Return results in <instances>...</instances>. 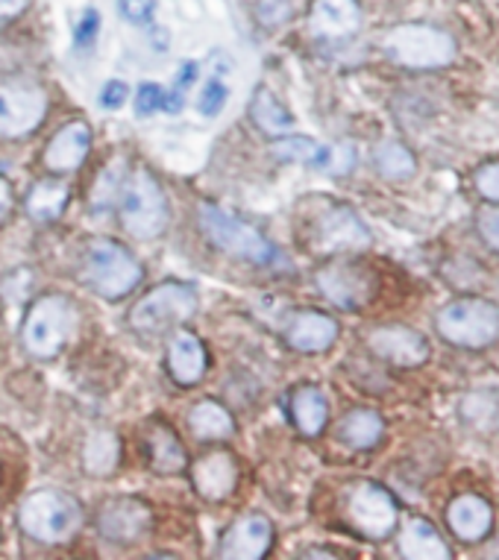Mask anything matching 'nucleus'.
Here are the masks:
<instances>
[{"label":"nucleus","mask_w":499,"mask_h":560,"mask_svg":"<svg viewBox=\"0 0 499 560\" xmlns=\"http://www.w3.org/2000/svg\"><path fill=\"white\" fill-rule=\"evenodd\" d=\"M438 338L455 349H488L499 340V303L462 294L434 314Z\"/></svg>","instance_id":"nucleus-1"},{"label":"nucleus","mask_w":499,"mask_h":560,"mask_svg":"<svg viewBox=\"0 0 499 560\" xmlns=\"http://www.w3.org/2000/svg\"><path fill=\"white\" fill-rule=\"evenodd\" d=\"M382 50L408 71H441L459 56L455 38L434 24H397L382 36Z\"/></svg>","instance_id":"nucleus-2"},{"label":"nucleus","mask_w":499,"mask_h":560,"mask_svg":"<svg viewBox=\"0 0 499 560\" xmlns=\"http://www.w3.org/2000/svg\"><path fill=\"white\" fill-rule=\"evenodd\" d=\"M83 525V511L62 490H36L21 505V528L38 542H66Z\"/></svg>","instance_id":"nucleus-3"},{"label":"nucleus","mask_w":499,"mask_h":560,"mask_svg":"<svg viewBox=\"0 0 499 560\" xmlns=\"http://www.w3.org/2000/svg\"><path fill=\"white\" fill-rule=\"evenodd\" d=\"M200 226H204L206 238L212 241L214 247L227 249L232 256L247 258L253 265L282 261L279 249L256 226L239 221L235 214H230L221 206H214V202H204L200 206Z\"/></svg>","instance_id":"nucleus-4"},{"label":"nucleus","mask_w":499,"mask_h":560,"mask_svg":"<svg viewBox=\"0 0 499 560\" xmlns=\"http://www.w3.org/2000/svg\"><path fill=\"white\" fill-rule=\"evenodd\" d=\"M77 329V305L62 294H47L33 303L24 320V347L36 359H54Z\"/></svg>","instance_id":"nucleus-5"},{"label":"nucleus","mask_w":499,"mask_h":560,"mask_svg":"<svg viewBox=\"0 0 499 560\" xmlns=\"http://www.w3.org/2000/svg\"><path fill=\"white\" fill-rule=\"evenodd\" d=\"M120 223L132 238H159L167 230V200L150 171H136L120 194Z\"/></svg>","instance_id":"nucleus-6"},{"label":"nucleus","mask_w":499,"mask_h":560,"mask_svg":"<svg viewBox=\"0 0 499 560\" xmlns=\"http://www.w3.org/2000/svg\"><path fill=\"white\" fill-rule=\"evenodd\" d=\"M83 279L85 285L106 300H120L136 291L141 282V267L130 256V249L112 241H94L92 247L85 249Z\"/></svg>","instance_id":"nucleus-7"},{"label":"nucleus","mask_w":499,"mask_h":560,"mask_svg":"<svg viewBox=\"0 0 499 560\" xmlns=\"http://www.w3.org/2000/svg\"><path fill=\"white\" fill-rule=\"evenodd\" d=\"M197 312V294L183 282H165L132 305L130 326L141 335H162Z\"/></svg>","instance_id":"nucleus-8"},{"label":"nucleus","mask_w":499,"mask_h":560,"mask_svg":"<svg viewBox=\"0 0 499 560\" xmlns=\"http://www.w3.org/2000/svg\"><path fill=\"white\" fill-rule=\"evenodd\" d=\"M347 516L361 537L380 542L397 532L399 505L376 481H356L347 493Z\"/></svg>","instance_id":"nucleus-9"},{"label":"nucleus","mask_w":499,"mask_h":560,"mask_svg":"<svg viewBox=\"0 0 499 560\" xmlns=\"http://www.w3.org/2000/svg\"><path fill=\"white\" fill-rule=\"evenodd\" d=\"M317 291L333 305L344 312H361L373 303V296L380 291V279L368 265L359 261H329L317 270L315 276Z\"/></svg>","instance_id":"nucleus-10"},{"label":"nucleus","mask_w":499,"mask_h":560,"mask_svg":"<svg viewBox=\"0 0 499 560\" xmlns=\"http://www.w3.org/2000/svg\"><path fill=\"white\" fill-rule=\"evenodd\" d=\"M373 244L370 230L359 214L344 202H329L312 223V247L317 253H361Z\"/></svg>","instance_id":"nucleus-11"},{"label":"nucleus","mask_w":499,"mask_h":560,"mask_svg":"<svg viewBox=\"0 0 499 560\" xmlns=\"http://www.w3.org/2000/svg\"><path fill=\"white\" fill-rule=\"evenodd\" d=\"M364 343L376 359L399 370L423 368L426 361L432 359V347L423 331L403 326V323H385V326L370 329Z\"/></svg>","instance_id":"nucleus-12"},{"label":"nucleus","mask_w":499,"mask_h":560,"mask_svg":"<svg viewBox=\"0 0 499 560\" xmlns=\"http://www.w3.org/2000/svg\"><path fill=\"white\" fill-rule=\"evenodd\" d=\"M47 112L45 92L33 83L0 85V136H27Z\"/></svg>","instance_id":"nucleus-13"},{"label":"nucleus","mask_w":499,"mask_h":560,"mask_svg":"<svg viewBox=\"0 0 499 560\" xmlns=\"http://www.w3.org/2000/svg\"><path fill=\"white\" fill-rule=\"evenodd\" d=\"M446 528L453 532V537L464 546H476L485 542L494 532V505L479 493H462V497L450 499V505L444 511Z\"/></svg>","instance_id":"nucleus-14"},{"label":"nucleus","mask_w":499,"mask_h":560,"mask_svg":"<svg viewBox=\"0 0 499 560\" xmlns=\"http://www.w3.org/2000/svg\"><path fill=\"white\" fill-rule=\"evenodd\" d=\"M103 537L115 542H136L150 528V508L139 499L120 497L106 502L97 516Z\"/></svg>","instance_id":"nucleus-15"},{"label":"nucleus","mask_w":499,"mask_h":560,"mask_svg":"<svg viewBox=\"0 0 499 560\" xmlns=\"http://www.w3.org/2000/svg\"><path fill=\"white\" fill-rule=\"evenodd\" d=\"M270 542H274V525H270V520L262 514H253L239 520L227 532L221 555L230 560H259L268 555Z\"/></svg>","instance_id":"nucleus-16"},{"label":"nucleus","mask_w":499,"mask_h":560,"mask_svg":"<svg viewBox=\"0 0 499 560\" xmlns=\"http://www.w3.org/2000/svg\"><path fill=\"white\" fill-rule=\"evenodd\" d=\"M89 148H92V129H89V124L71 120V124H66L50 138V144L45 150V165L54 174H71V171L83 165V159L89 156Z\"/></svg>","instance_id":"nucleus-17"},{"label":"nucleus","mask_w":499,"mask_h":560,"mask_svg":"<svg viewBox=\"0 0 499 560\" xmlns=\"http://www.w3.org/2000/svg\"><path fill=\"white\" fill-rule=\"evenodd\" d=\"M286 338L297 352H326L338 340V320L324 312H297L288 323Z\"/></svg>","instance_id":"nucleus-18"},{"label":"nucleus","mask_w":499,"mask_h":560,"mask_svg":"<svg viewBox=\"0 0 499 560\" xmlns=\"http://www.w3.org/2000/svg\"><path fill=\"white\" fill-rule=\"evenodd\" d=\"M397 549L408 560H450L453 549L444 540V534L438 532L423 516H411L399 532Z\"/></svg>","instance_id":"nucleus-19"},{"label":"nucleus","mask_w":499,"mask_h":560,"mask_svg":"<svg viewBox=\"0 0 499 560\" xmlns=\"http://www.w3.org/2000/svg\"><path fill=\"white\" fill-rule=\"evenodd\" d=\"M192 476H195V487L197 493L204 499H227L239 485V467H235V460L227 455V452H209L204 458L197 460L195 469H192Z\"/></svg>","instance_id":"nucleus-20"},{"label":"nucleus","mask_w":499,"mask_h":560,"mask_svg":"<svg viewBox=\"0 0 499 560\" xmlns=\"http://www.w3.org/2000/svg\"><path fill=\"white\" fill-rule=\"evenodd\" d=\"M361 27L359 0H315L312 30L324 38H347Z\"/></svg>","instance_id":"nucleus-21"},{"label":"nucleus","mask_w":499,"mask_h":560,"mask_svg":"<svg viewBox=\"0 0 499 560\" xmlns=\"http://www.w3.org/2000/svg\"><path fill=\"white\" fill-rule=\"evenodd\" d=\"M167 370L179 385H197L206 373V347L204 340L192 335V331H179L171 340V352H167Z\"/></svg>","instance_id":"nucleus-22"},{"label":"nucleus","mask_w":499,"mask_h":560,"mask_svg":"<svg viewBox=\"0 0 499 560\" xmlns=\"http://www.w3.org/2000/svg\"><path fill=\"white\" fill-rule=\"evenodd\" d=\"M291 417H294V425L300 429V434L317 438L324 432L326 420H329V402H326L324 390L315 385L297 387L294 396H291Z\"/></svg>","instance_id":"nucleus-23"},{"label":"nucleus","mask_w":499,"mask_h":560,"mask_svg":"<svg viewBox=\"0 0 499 560\" xmlns=\"http://www.w3.org/2000/svg\"><path fill=\"white\" fill-rule=\"evenodd\" d=\"M338 438L350 450H373L385 438V420L370 408H356L338 423Z\"/></svg>","instance_id":"nucleus-24"},{"label":"nucleus","mask_w":499,"mask_h":560,"mask_svg":"<svg viewBox=\"0 0 499 560\" xmlns=\"http://www.w3.org/2000/svg\"><path fill=\"white\" fill-rule=\"evenodd\" d=\"M373 167L388 183H408L417 174V156L403 141H382L373 150Z\"/></svg>","instance_id":"nucleus-25"},{"label":"nucleus","mask_w":499,"mask_h":560,"mask_svg":"<svg viewBox=\"0 0 499 560\" xmlns=\"http://www.w3.org/2000/svg\"><path fill=\"white\" fill-rule=\"evenodd\" d=\"M279 159L286 162H300V165L321 167V171H329V162H333V148L329 144H321L315 138L309 136H286L279 138L274 144Z\"/></svg>","instance_id":"nucleus-26"},{"label":"nucleus","mask_w":499,"mask_h":560,"mask_svg":"<svg viewBox=\"0 0 499 560\" xmlns=\"http://www.w3.org/2000/svg\"><path fill=\"white\" fill-rule=\"evenodd\" d=\"M68 202V185L59 179H38L27 197V212L33 221H56Z\"/></svg>","instance_id":"nucleus-27"},{"label":"nucleus","mask_w":499,"mask_h":560,"mask_svg":"<svg viewBox=\"0 0 499 560\" xmlns=\"http://www.w3.org/2000/svg\"><path fill=\"white\" fill-rule=\"evenodd\" d=\"M188 423H192V432L197 438H204V441H221V438H230L235 432L230 411L223 405L212 402V399L197 402L192 413H188Z\"/></svg>","instance_id":"nucleus-28"},{"label":"nucleus","mask_w":499,"mask_h":560,"mask_svg":"<svg viewBox=\"0 0 499 560\" xmlns=\"http://www.w3.org/2000/svg\"><path fill=\"white\" fill-rule=\"evenodd\" d=\"M250 115L256 120V127L270 132V136H282L288 129L294 127V115L274 97L270 89H259L253 103H250Z\"/></svg>","instance_id":"nucleus-29"},{"label":"nucleus","mask_w":499,"mask_h":560,"mask_svg":"<svg viewBox=\"0 0 499 560\" xmlns=\"http://www.w3.org/2000/svg\"><path fill=\"white\" fill-rule=\"evenodd\" d=\"M83 460L92 476H109L120 460V441L112 432H94L85 443Z\"/></svg>","instance_id":"nucleus-30"},{"label":"nucleus","mask_w":499,"mask_h":560,"mask_svg":"<svg viewBox=\"0 0 499 560\" xmlns=\"http://www.w3.org/2000/svg\"><path fill=\"white\" fill-rule=\"evenodd\" d=\"M150 455L159 472H179L185 467V450L179 438L165 425H156L150 432Z\"/></svg>","instance_id":"nucleus-31"},{"label":"nucleus","mask_w":499,"mask_h":560,"mask_svg":"<svg viewBox=\"0 0 499 560\" xmlns=\"http://www.w3.org/2000/svg\"><path fill=\"white\" fill-rule=\"evenodd\" d=\"M124 185H127V162L120 156H115L109 165L103 167L101 176L94 179L92 188V206L94 209H109L120 200L124 194Z\"/></svg>","instance_id":"nucleus-32"},{"label":"nucleus","mask_w":499,"mask_h":560,"mask_svg":"<svg viewBox=\"0 0 499 560\" xmlns=\"http://www.w3.org/2000/svg\"><path fill=\"white\" fill-rule=\"evenodd\" d=\"M473 191L479 194L485 202H499V159L481 162L471 176Z\"/></svg>","instance_id":"nucleus-33"},{"label":"nucleus","mask_w":499,"mask_h":560,"mask_svg":"<svg viewBox=\"0 0 499 560\" xmlns=\"http://www.w3.org/2000/svg\"><path fill=\"white\" fill-rule=\"evenodd\" d=\"M476 235L490 253L499 256V202H485L476 212Z\"/></svg>","instance_id":"nucleus-34"},{"label":"nucleus","mask_w":499,"mask_h":560,"mask_svg":"<svg viewBox=\"0 0 499 560\" xmlns=\"http://www.w3.org/2000/svg\"><path fill=\"white\" fill-rule=\"evenodd\" d=\"M227 97H230V89L223 85L221 77H212V80L204 85L200 97H197V109L204 112L206 118H214V115H221V109L227 106Z\"/></svg>","instance_id":"nucleus-35"},{"label":"nucleus","mask_w":499,"mask_h":560,"mask_svg":"<svg viewBox=\"0 0 499 560\" xmlns=\"http://www.w3.org/2000/svg\"><path fill=\"white\" fill-rule=\"evenodd\" d=\"M97 33H101V15L92 10L83 12V19H80V24L74 27V45L85 54V50L97 42Z\"/></svg>","instance_id":"nucleus-36"},{"label":"nucleus","mask_w":499,"mask_h":560,"mask_svg":"<svg viewBox=\"0 0 499 560\" xmlns=\"http://www.w3.org/2000/svg\"><path fill=\"white\" fill-rule=\"evenodd\" d=\"M156 109H165V89L148 83L139 89V97H136V112L139 115H153Z\"/></svg>","instance_id":"nucleus-37"},{"label":"nucleus","mask_w":499,"mask_h":560,"mask_svg":"<svg viewBox=\"0 0 499 560\" xmlns=\"http://www.w3.org/2000/svg\"><path fill=\"white\" fill-rule=\"evenodd\" d=\"M118 10L132 24H144V21H150L153 10H156V3L153 0H118Z\"/></svg>","instance_id":"nucleus-38"},{"label":"nucleus","mask_w":499,"mask_h":560,"mask_svg":"<svg viewBox=\"0 0 499 560\" xmlns=\"http://www.w3.org/2000/svg\"><path fill=\"white\" fill-rule=\"evenodd\" d=\"M291 15V0H259V19L265 24H279Z\"/></svg>","instance_id":"nucleus-39"},{"label":"nucleus","mask_w":499,"mask_h":560,"mask_svg":"<svg viewBox=\"0 0 499 560\" xmlns=\"http://www.w3.org/2000/svg\"><path fill=\"white\" fill-rule=\"evenodd\" d=\"M130 97V89L127 83H120V80H112V83L103 85V94H101V103L106 109H120L124 103Z\"/></svg>","instance_id":"nucleus-40"},{"label":"nucleus","mask_w":499,"mask_h":560,"mask_svg":"<svg viewBox=\"0 0 499 560\" xmlns=\"http://www.w3.org/2000/svg\"><path fill=\"white\" fill-rule=\"evenodd\" d=\"M30 0H0V27L10 24L12 19H19L21 12L27 10Z\"/></svg>","instance_id":"nucleus-41"},{"label":"nucleus","mask_w":499,"mask_h":560,"mask_svg":"<svg viewBox=\"0 0 499 560\" xmlns=\"http://www.w3.org/2000/svg\"><path fill=\"white\" fill-rule=\"evenodd\" d=\"M12 202H15V197H12V185L0 176V223L10 218Z\"/></svg>","instance_id":"nucleus-42"},{"label":"nucleus","mask_w":499,"mask_h":560,"mask_svg":"<svg viewBox=\"0 0 499 560\" xmlns=\"http://www.w3.org/2000/svg\"><path fill=\"white\" fill-rule=\"evenodd\" d=\"M197 83V65L195 62H185L179 68V80H176V92H185L188 85Z\"/></svg>","instance_id":"nucleus-43"}]
</instances>
